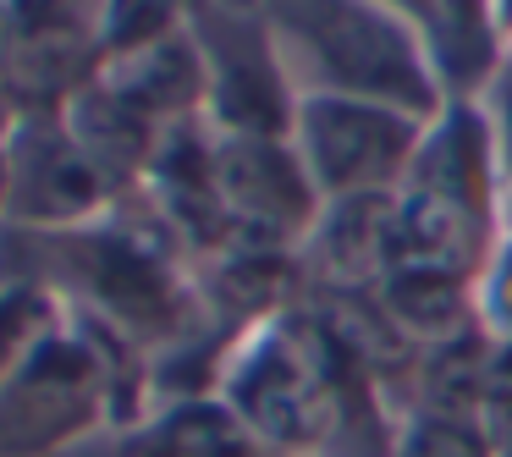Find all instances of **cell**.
<instances>
[{
	"instance_id": "obj_3",
	"label": "cell",
	"mask_w": 512,
	"mask_h": 457,
	"mask_svg": "<svg viewBox=\"0 0 512 457\" xmlns=\"http://www.w3.org/2000/svg\"><path fill=\"white\" fill-rule=\"evenodd\" d=\"M61 320H67V303L45 281V270L34 265L28 237L0 221V380L12 375Z\"/></svg>"
},
{
	"instance_id": "obj_1",
	"label": "cell",
	"mask_w": 512,
	"mask_h": 457,
	"mask_svg": "<svg viewBox=\"0 0 512 457\" xmlns=\"http://www.w3.org/2000/svg\"><path fill=\"white\" fill-rule=\"evenodd\" d=\"M111 424V386L72 320L0 380V457H72Z\"/></svg>"
},
{
	"instance_id": "obj_5",
	"label": "cell",
	"mask_w": 512,
	"mask_h": 457,
	"mask_svg": "<svg viewBox=\"0 0 512 457\" xmlns=\"http://www.w3.org/2000/svg\"><path fill=\"white\" fill-rule=\"evenodd\" d=\"M0 215H6V138H0Z\"/></svg>"
},
{
	"instance_id": "obj_4",
	"label": "cell",
	"mask_w": 512,
	"mask_h": 457,
	"mask_svg": "<svg viewBox=\"0 0 512 457\" xmlns=\"http://www.w3.org/2000/svg\"><path fill=\"white\" fill-rule=\"evenodd\" d=\"M23 116L17 105V56H12V23H6V6H0V138L12 133V122Z\"/></svg>"
},
{
	"instance_id": "obj_2",
	"label": "cell",
	"mask_w": 512,
	"mask_h": 457,
	"mask_svg": "<svg viewBox=\"0 0 512 457\" xmlns=\"http://www.w3.org/2000/svg\"><path fill=\"white\" fill-rule=\"evenodd\" d=\"M116 204L111 182L67 127V111H23L6 133V226L72 232Z\"/></svg>"
}]
</instances>
